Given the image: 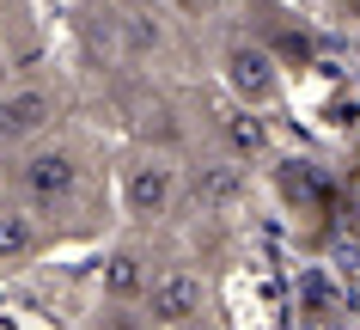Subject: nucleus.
<instances>
[{"label":"nucleus","instance_id":"obj_3","mask_svg":"<svg viewBox=\"0 0 360 330\" xmlns=\"http://www.w3.org/2000/svg\"><path fill=\"white\" fill-rule=\"evenodd\" d=\"M177 196H184V172H177L165 153H134V159H122V172H116V208L129 214L134 227L165 220V214L177 208Z\"/></svg>","mask_w":360,"mask_h":330},{"label":"nucleus","instance_id":"obj_10","mask_svg":"<svg viewBox=\"0 0 360 330\" xmlns=\"http://www.w3.org/2000/svg\"><path fill=\"white\" fill-rule=\"evenodd\" d=\"M86 330H153V324L141 318V306H110V300H98V312H92Z\"/></svg>","mask_w":360,"mask_h":330},{"label":"nucleus","instance_id":"obj_9","mask_svg":"<svg viewBox=\"0 0 360 330\" xmlns=\"http://www.w3.org/2000/svg\"><path fill=\"white\" fill-rule=\"evenodd\" d=\"M190 190H195L202 208H232L245 196V172H238V159H214V165H202L190 177Z\"/></svg>","mask_w":360,"mask_h":330},{"label":"nucleus","instance_id":"obj_12","mask_svg":"<svg viewBox=\"0 0 360 330\" xmlns=\"http://www.w3.org/2000/svg\"><path fill=\"white\" fill-rule=\"evenodd\" d=\"M13 86V56H6V43H0V92Z\"/></svg>","mask_w":360,"mask_h":330},{"label":"nucleus","instance_id":"obj_5","mask_svg":"<svg viewBox=\"0 0 360 330\" xmlns=\"http://www.w3.org/2000/svg\"><path fill=\"white\" fill-rule=\"evenodd\" d=\"M202 312H208V281H202V269H184V263L153 269L147 293H141V318L153 330H190V324H202Z\"/></svg>","mask_w":360,"mask_h":330},{"label":"nucleus","instance_id":"obj_2","mask_svg":"<svg viewBox=\"0 0 360 330\" xmlns=\"http://www.w3.org/2000/svg\"><path fill=\"white\" fill-rule=\"evenodd\" d=\"M214 61H220V86L232 92V104H245V110H275V104H281L287 68L275 61V49H269L257 31H232Z\"/></svg>","mask_w":360,"mask_h":330},{"label":"nucleus","instance_id":"obj_7","mask_svg":"<svg viewBox=\"0 0 360 330\" xmlns=\"http://www.w3.org/2000/svg\"><path fill=\"white\" fill-rule=\"evenodd\" d=\"M147 281H153V263H147L141 245H116V251L104 257V269H98V293H104L110 306H141Z\"/></svg>","mask_w":360,"mask_h":330},{"label":"nucleus","instance_id":"obj_6","mask_svg":"<svg viewBox=\"0 0 360 330\" xmlns=\"http://www.w3.org/2000/svg\"><path fill=\"white\" fill-rule=\"evenodd\" d=\"M49 245H56V220H43L25 202H0V275L31 269Z\"/></svg>","mask_w":360,"mask_h":330},{"label":"nucleus","instance_id":"obj_1","mask_svg":"<svg viewBox=\"0 0 360 330\" xmlns=\"http://www.w3.org/2000/svg\"><path fill=\"white\" fill-rule=\"evenodd\" d=\"M13 196H19L25 208H37L43 220H56V214H74L79 196H86V159H79V147H68V141H37V147H25V153H13Z\"/></svg>","mask_w":360,"mask_h":330},{"label":"nucleus","instance_id":"obj_8","mask_svg":"<svg viewBox=\"0 0 360 330\" xmlns=\"http://www.w3.org/2000/svg\"><path fill=\"white\" fill-rule=\"evenodd\" d=\"M214 135H220V147H226V159H238V165H250V159H269V122H263V110L232 104L226 117L214 122Z\"/></svg>","mask_w":360,"mask_h":330},{"label":"nucleus","instance_id":"obj_4","mask_svg":"<svg viewBox=\"0 0 360 330\" xmlns=\"http://www.w3.org/2000/svg\"><path fill=\"white\" fill-rule=\"evenodd\" d=\"M61 122V92L49 80H13L6 92H0V159L25 153V147H37V141L56 135Z\"/></svg>","mask_w":360,"mask_h":330},{"label":"nucleus","instance_id":"obj_11","mask_svg":"<svg viewBox=\"0 0 360 330\" xmlns=\"http://www.w3.org/2000/svg\"><path fill=\"white\" fill-rule=\"evenodd\" d=\"M220 6H226V0H165V13H177V19H190V25L220 19Z\"/></svg>","mask_w":360,"mask_h":330}]
</instances>
